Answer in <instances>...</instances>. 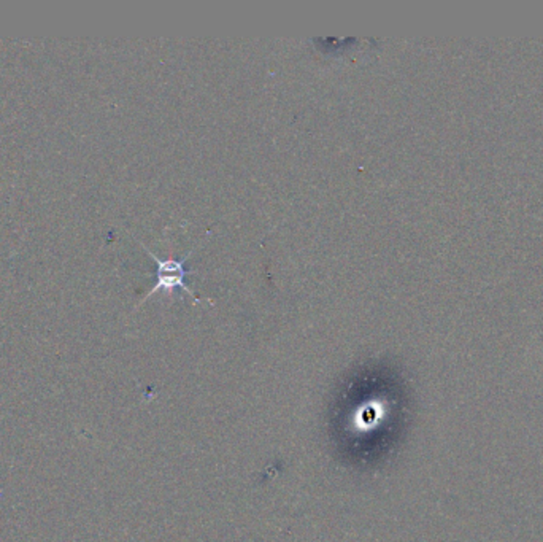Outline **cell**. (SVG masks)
I'll list each match as a JSON object with an SVG mask.
<instances>
[{"mask_svg":"<svg viewBox=\"0 0 543 542\" xmlns=\"http://www.w3.org/2000/svg\"><path fill=\"white\" fill-rule=\"evenodd\" d=\"M141 247L145 248V251L150 255L151 260L156 263V272H154V287L150 289V293L145 296V299L150 298V296L156 294L158 292H173V289H183L186 294H189L191 298L196 302H202L200 298H197L196 294L191 292V288L186 285V277L192 274V270L186 269V261L191 258V253H187L183 260H163L150 251V248L145 247L144 243L140 242Z\"/></svg>","mask_w":543,"mask_h":542,"instance_id":"cell-1","label":"cell"}]
</instances>
